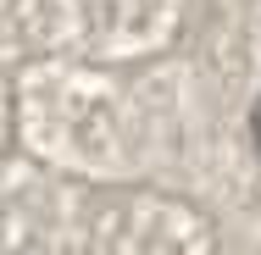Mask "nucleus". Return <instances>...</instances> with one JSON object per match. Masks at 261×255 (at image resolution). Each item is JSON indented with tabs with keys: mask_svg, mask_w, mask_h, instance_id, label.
Instances as JSON below:
<instances>
[{
	"mask_svg": "<svg viewBox=\"0 0 261 255\" xmlns=\"http://www.w3.org/2000/svg\"><path fill=\"white\" fill-rule=\"evenodd\" d=\"M250 128H256V145H261V100H256V117H250Z\"/></svg>",
	"mask_w": 261,
	"mask_h": 255,
	"instance_id": "obj_1",
	"label": "nucleus"
}]
</instances>
